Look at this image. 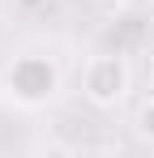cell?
<instances>
[{
	"label": "cell",
	"mask_w": 154,
	"mask_h": 158,
	"mask_svg": "<svg viewBox=\"0 0 154 158\" xmlns=\"http://www.w3.org/2000/svg\"><path fill=\"white\" fill-rule=\"evenodd\" d=\"M150 94H154V77H150Z\"/></svg>",
	"instance_id": "4"
},
{
	"label": "cell",
	"mask_w": 154,
	"mask_h": 158,
	"mask_svg": "<svg viewBox=\"0 0 154 158\" xmlns=\"http://www.w3.org/2000/svg\"><path fill=\"white\" fill-rule=\"evenodd\" d=\"M137 132H141V137L154 145V94L141 103V111H137Z\"/></svg>",
	"instance_id": "3"
},
{
	"label": "cell",
	"mask_w": 154,
	"mask_h": 158,
	"mask_svg": "<svg viewBox=\"0 0 154 158\" xmlns=\"http://www.w3.org/2000/svg\"><path fill=\"white\" fill-rule=\"evenodd\" d=\"M4 94L17 107H47L60 94V69L51 64L47 56H17L4 69Z\"/></svg>",
	"instance_id": "1"
},
{
	"label": "cell",
	"mask_w": 154,
	"mask_h": 158,
	"mask_svg": "<svg viewBox=\"0 0 154 158\" xmlns=\"http://www.w3.org/2000/svg\"><path fill=\"white\" fill-rule=\"evenodd\" d=\"M81 94L90 98L94 107H120L128 94V64L124 56H90L86 73H81Z\"/></svg>",
	"instance_id": "2"
}]
</instances>
